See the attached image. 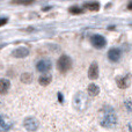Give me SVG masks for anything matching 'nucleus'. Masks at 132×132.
Masks as SVG:
<instances>
[{
  "mask_svg": "<svg viewBox=\"0 0 132 132\" xmlns=\"http://www.w3.org/2000/svg\"><path fill=\"white\" fill-rule=\"evenodd\" d=\"M68 11H70V13H71V14H75V15H77V14H81V13H84V9H82L81 7H78V6H73V7H71V8L68 9Z\"/></svg>",
  "mask_w": 132,
  "mask_h": 132,
  "instance_id": "18",
  "label": "nucleus"
},
{
  "mask_svg": "<svg viewBox=\"0 0 132 132\" xmlns=\"http://www.w3.org/2000/svg\"><path fill=\"white\" fill-rule=\"evenodd\" d=\"M11 88V81L8 79L1 78L0 79V95H5Z\"/></svg>",
  "mask_w": 132,
  "mask_h": 132,
  "instance_id": "12",
  "label": "nucleus"
},
{
  "mask_svg": "<svg viewBox=\"0 0 132 132\" xmlns=\"http://www.w3.org/2000/svg\"><path fill=\"white\" fill-rule=\"evenodd\" d=\"M88 78L90 80H96L98 78V65L97 63H92L88 68Z\"/></svg>",
  "mask_w": 132,
  "mask_h": 132,
  "instance_id": "10",
  "label": "nucleus"
},
{
  "mask_svg": "<svg viewBox=\"0 0 132 132\" xmlns=\"http://www.w3.org/2000/svg\"><path fill=\"white\" fill-rule=\"evenodd\" d=\"M128 132H132V122L129 123V125H128Z\"/></svg>",
  "mask_w": 132,
  "mask_h": 132,
  "instance_id": "22",
  "label": "nucleus"
},
{
  "mask_svg": "<svg viewBox=\"0 0 132 132\" xmlns=\"http://www.w3.org/2000/svg\"><path fill=\"white\" fill-rule=\"evenodd\" d=\"M87 92H88V95L92 96V97H95L100 94V87L95 84H90L88 87H87Z\"/></svg>",
  "mask_w": 132,
  "mask_h": 132,
  "instance_id": "13",
  "label": "nucleus"
},
{
  "mask_svg": "<svg viewBox=\"0 0 132 132\" xmlns=\"http://www.w3.org/2000/svg\"><path fill=\"white\" fill-rule=\"evenodd\" d=\"M58 100H59V102H60V103L64 102V96L62 95V93H58Z\"/></svg>",
  "mask_w": 132,
  "mask_h": 132,
  "instance_id": "21",
  "label": "nucleus"
},
{
  "mask_svg": "<svg viewBox=\"0 0 132 132\" xmlns=\"http://www.w3.org/2000/svg\"><path fill=\"white\" fill-rule=\"evenodd\" d=\"M28 55H29V50H28L27 48H24V46L15 49V50L12 52V56H13L14 58H24V57H27Z\"/></svg>",
  "mask_w": 132,
  "mask_h": 132,
  "instance_id": "11",
  "label": "nucleus"
},
{
  "mask_svg": "<svg viewBox=\"0 0 132 132\" xmlns=\"http://www.w3.org/2000/svg\"><path fill=\"white\" fill-rule=\"evenodd\" d=\"M124 108H125V110L129 114L132 115V96H129V97L125 98V101H124Z\"/></svg>",
  "mask_w": 132,
  "mask_h": 132,
  "instance_id": "16",
  "label": "nucleus"
},
{
  "mask_svg": "<svg viewBox=\"0 0 132 132\" xmlns=\"http://www.w3.org/2000/svg\"><path fill=\"white\" fill-rule=\"evenodd\" d=\"M98 122L100 125L104 129H115L118 123V118L115 112L114 108L110 105H104L101 109L98 115Z\"/></svg>",
  "mask_w": 132,
  "mask_h": 132,
  "instance_id": "1",
  "label": "nucleus"
},
{
  "mask_svg": "<svg viewBox=\"0 0 132 132\" xmlns=\"http://www.w3.org/2000/svg\"><path fill=\"white\" fill-rule=\"evenodd\" d=\"M51 67H52V63H51V60H49V59L39 60L36 65L37 71H38V72H44V73H46L48 71H50Z\"/></svg>",
  "mask_w": 132,
  "mask_h": 132,
  "instance_id": "8",
  "label": "nucleus"
},
{
  "mask_svg": "<svg viewBox=\"0 0 132 132\" xmlns=\"http://www.w3.org/2000/svg\"><path fill=\"white\" fill-rule=\"evenodd\" d=\"M73 105L79 111H82V110H85L87 108V105H88V97H87V95L84 92H79V93H77L74 95V97H73Z\"/></svg>",
  "mask_w": 132,
  "mask_h": 132,
  "instance_id": "2",
  "label": "nucleus"
},
{
  "mask_svg": "<svg viewBox=\"0 0 132 132\" xmlns=\"http://www.w3.org/2000/svg\"><path fill=\"white\" fill-rule=\"evenodd\" d=\"M51 80H52V77H51L50 74H44L42 75V77H39L38 79V82L41 86H48L49 84H51Z\"/></svg>",
  "mask_w": 132,
  "mask_h": 132,
  "instance_id": "15",
  "label": "nucleus"
},
{
  "mask_svg": "<svg viewBox=\"0 0 132 132\" xmlns=\"http://www.w3.org/2000/svg\"><path fill=\"white\" fill-rule=\"evenodd\" d=\"M23 126H24L26 130L34 132L38 129L39 124H38V121H37L35 117H27V118L23 121Z\"/></svg>",
  "mask_w": 132,
  "mask_h": 132,
  "instance_id": "5",
  "label": "nucleus"
},
{
  "mask_svg": "<svg viewBox=\"0 0 132 132\" xmlns=\"http://www.w3.org/2000/svg\"><path fill=\"white\" fill-rule=\"evenodd\" d=\"M131 74H125L123 77H118L116 79V84L118 86V88L121 89H126L131 85Z\"/></svg>",
  "mask_w": 132,
  "mask_h": 132,
  "instance_id": "6",
  "label": "nucleus"
},
{
  "mask_svg": "<svg viewBox=\"0 0 132 132\" xmlns=\"http://www.w3.org/2000/svg\"><path fill=\"white\" fill-rule=\"evenodd\" d=\"M85 8L88 9L90 12H97L100 9V4L96 1H92V2H86L85 4Z\"/></svg>",
  "mask_w": 132,
  "mask_h": 132,
  "instance_id": "14",
  "label": "nucleus"
},
{
  "mask_svg": "<svg viewBox=\"0 0 132 132\" xmlns=\"http://www.w3.org/2000/svg\"><path fill=\"white\" fill-rule=\"evenodd\" d=\"M128 8H129V9H132V2H131V4L128 6Z\"/></svg>",
  "mask_w": 132,
  "mask_h": 132,
  "instance_id": "23",
  "label": "nucleus"
},
{
  "mask_svg": "<svg viewBox=\"0 0 132 132\" xmlns=\"http://www.w3.org/2000/svg\"><path fill=\"white\" fill-rule=\"evenodd\" d=\"M7 22H8V19H6V18H1V19H0V27L5 26Z\"/></svg>",
  "mask_w": 132,
  "mask_h": 132,
  "instance_id": "20",
  "label": "nucleus"
},
{
  "mask_svg": "<svg viewBox=\"0 0 132 132\" xmlns=\"http://www.w3.org/2000/svg\"><path fill=\"white\" fill-rule=\"evenodd\" d=\"M122 57V51L118 48H111L108 51V58L110 62L112 63H117Z\"/></svg>",
  "mask_w": 132,
  "mask_h": 132,
  "instance_id": "7",
  "label": "nucleus"
},
{
  "mask_svg": "<svg viewBox=\"0 0 132 132\" xmlns=\"http://www.w3.org/2000/svg\"><path fill=\"white\" fill-rule=\"evenodd\" d=\"M21 81H22L23 84H29V82L31 81V74H30V73H23V74L21 75Z\"/></svg>",
  "mask_w": 132,
  "mask_h": 132,
  "instance_id": "17",
  "label": "nucleus"
},
{
  "mask_svg": "<svg viewBox=\"0 0 132 132\" xmlns=\"http://www.w3.org/2000/svg\"><path fill=\"white\" fill-rule=\"evenodd\" d=\"M57 68L60 72H67L72 68V59L67 55H63L57 62Z\"/></svg>",
  "mask_w": 132,
  "mask_h": 132,
  "instance_id": "3",
  "label": "nucleus"
},
{
  "mask_svg": "<svg viewBox=\"0 0 132 132\" xmlns=\"http://www.w3.org/2000/svg\"><path fill=\"white\" fill-rule=\"evenodd\" d=\"M90 43L94 48L102 49L107 45V39H105V37L102 36V35L96 34V35H93V36L90 37Z\"/></svg>",
  "mask_w": 132,
  "mask_h": 132,
  "instance_id": "4",
  "label": "nucleus"
},
{
  "mask_svg": "<svg viewBox=\"0 0 132 132\" xmlns=\"http://www.w3.org/2000/svg\"><path fill=\"white\" fill-rule=\"evenodd\" d=\"M12 121L8 117L0 115V132H7L8 130H11L12 128Z\"/></svg>",
  "mask_w": 132,
  "mask_h": 132,
  "instance_id": "9",
  "label": "nucleus"
},
{
  "mask_svg": "<svg viewBox=\"0 0 132 132\" xmlns=\"http://www.w3.org/2000/svg\"><path fill=\"white\" fill-rule=\"evenodd\" d=\"M35 0H12L13 4H21V5H30Z\"/></svg>",
  "mask_w": 132,
  "mask_h": 132,
  "instance_id": "19",
  "label": "nucleus"
}]
</instances>
